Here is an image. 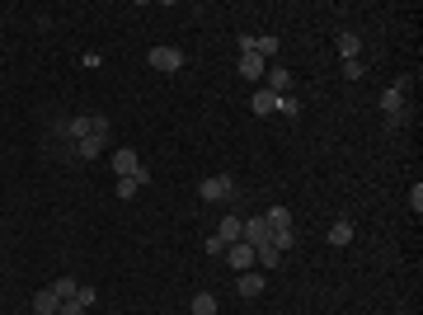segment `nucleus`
<instances>
[{
    "label": "nucleus",
    "mask_w": 423,
    "mask_h": 315,
    "mask_svg": "<svg viewBox=\"0 0 423 315\" xmlns=\"http://www.w3.org/2000/svg\"><path fill=\"white\" fill-rule=\"evenodd\" d=\"M109 146V118H90V137L76 142V160H99Z\"/></svg>",
    "instance_id": "obj_1"
},
{
    "label": "nucleus",
    "mask_w": 423,
    "mask_h": 315,
    "mask_svg": "<svg viewBox=\"0 0 423 315\" xmlns=\"http://www.w3.org/2000/svg\"><path fill=\"white\" fill-rule=\"evenodd\" d=\"M231 193H235V179L231 174H217V179H203L198 198H203V203H221V198H231Z\"/></svg>",
    "instance_id": "obj_2"
},
{
    "label": "nucleus",
    "mask_w": 423,
    "mask_h": 315,
    "mask_svg": "<svg viewBox=\"0 0 423 315\" xmlns=\"http://www.w3.org/2000/svg\"><path fill=\"white\" fill-rule=\"evenodd\" d=\"M146 62H151V71H165V76H170V71L184 66V52L179 48H151L146 52Z\"/></svg>",
    "instance_id": "obj_3"
},
{
    "label": "nucleus",
    "mask_w": 423,
    "mask_h": 315,
    "mask_svg": "<svg viewBox=\"0 0 423 315\" xmlns=\"http://www.w3.org/2000/svg\"><path fill=\"white\" fill-rule=\"evenodd\" d=\"M240 240L254 245V250H259V245H273V226H268L264 217H250V221H245V231H240Z\"/></svg>",
    "instance_id": "obj_4"
},
{
    "label": "nucleus",
    "mask_w": 423,
    "mask_h": 315,
    "mask_svg": "<svg viewBox=\"0 0 423 315\" xmlns=\"http://www.w3.org/2000/svg\"><path fill=\"white\" fill-rule=\"evenodd\" d=\"M141 170H146V165L137 160V151H127V146L123 151H113V174H118V179H137Z\"/></svg>",
    "instance_id": "obj_5"
},
{
    "label": "nucleus",
    "mask_w": 423,
    "mask_h": 315,
    "mask_svg": "<svg viewBox=\"0 0 423 315\" xmlns=\"http://www.w3.org/2000/svg\"><path fill=\"white\" fill-rule=\"evenodd\" d=\"M226 259H231V268H235V273H245V268H254V245L235 240V245H226Z\"/></svg>",
    "instance_id": "obj_6"
},
{
    "label": "nucleus",
    "mask_w": 423,
    "mask_h": 315,
    "mask_svg": "<svg viewBox=\"0 0 423 315\" xmlns=\"http://www.w3.org/2000/svg\"><path fill=\"white\" fill-rule=\"evenodd\" d=\"M405 90H409V76H400V80L391 85V90H381V109H386V113L405 109Z\"/></svg>",
    "instance_id": "obj_7"
},
{
    "label": "nucleus",
    "mask_w": 423,
    "mask_h": 315,
    "mask_svg": "<svg viewBox=\"0 0 423 315\" xmlns=\"http://www.w3.org/2000/svg\"><path fill=\"white\" fill-rule=\"evenodd\" d=\"M278 99L282 95H273V90L264 85V90H254V95H250V109L259 113V118H268V113H278Z\"/></svg>",
    "instance_id": "obj_8"
},
{
    "label": "nucleus",
    "mask_w": 423,
    "mask_h": 315,
    "mask_svg": "<svg viewBox=\"0 0 423 315\" xmlns=\"http://www.w3.org/2000/svg\"><path fill=\"white\" fill-rule=\"evenodd\" d=\"M33 311H38V315H57V311H62V297H57L52 287H38V297H33Z\"/></svg>",
    "instance_id": "obj_9"
},
{
    "label": "nucleus",
    "mask_w": 423,
    "mask_h": 315,
    "mask_svg": "<svg viewBox=\"0 0 423 315\" xmlns=\"http://www.w3.org/2000/svg\"><path fill=\"white\" fill-rule=\"evenodd\" d=\"M264 283H268L264 273H254V268H245V273H240V283H235V287H240V297H259V292H264Z\"/></svg>",
    "instance_id": "obj_10"
},
{
    "label": "nucleus",
    "mask_w": 423,
    "mask_h": 315,
    "mask_svg": "<svg viewBox=\"0 0 423 315\" xmlns=\"http://www.w3.org/2000/svg\"><path fill=\"white\" fill-rule=\"evenodd\" d=\"M240 76L245 80H264V57H259V52H240Z\"/></svg>",
    "instance_id": "obj_11"
},
{
    "label": "nucleus",
    "mask_w": 423,
    "mask_h": 315,
    "mask_svg": "<svg viewBox=\"0 0 423 315\" xmlns=\"http://www.w3.org/2000/svg\"><path fill=\"white\" fill-rule=\"evenodd\" d=\"M268 90H273V95H292V71H287V66H273V71H268Z\"/></svg>",
    "instance_id": "obj_12"
},
{
    "label": "nucleus",
    "mask_w": 423,
    "mask_h": 315,
    "mask_svg": "<svg viewBox=\"0 0 423 315\" xmlns=\"http://www.w3.org/2000/svg\"><path fill=\"white\" fill-rule=\"evenodd\" d=\"M329 245H339V250H344V245H348V240H353V221H348V217H339V221H334V226H329Z\"/></svg>",
    "instance_id": "obj_13"
},
{
    "label": "nucleus",
    "mask_w": 423,
    "mask_h": 315,
    "mask_svg": "<svg viewBox=\"0 0 423 315\" xmlns=\"http://www.w3.org/2000/svg\"><path fill=\"white\" fill-rule=\"evenodd\" d=\"M358 52H362V38L358 33H339V57H344V62H358Z\"/></svg>",
    "instance_id": "obj_14"
},
{
    "label": "nucleus",
    "mask_w": 423,
    "mask_h": 315,
    "mask_svg": "<svg viewBox=\"0 0 423 315\" xmlns=\"http://www.w3.org/2000/svg\"><path fill=\"white\" fill-rule=\"evenodd\" d=\"M240 231H245V221H240V217H221V226H217V236L226 240V245H235V240H240Z\"/></svg>",
    "instance_id": "obj_15"
},
{
    "label": "nucleus",
    "mask_w": 423,
    "mask_h": 315,
    "mask_svg": "<svg viewBox=\"0 0 423 315\" xmlns=\"http://www.w3.org/2000/svg\"><path fill=\"white\" fill-rule=\"evenodd\" d=\"M264 221H268V226H273V231H278V226H292V207L273 203V207H268V212H264Z\"/></svg>",
    "instance_id": "obj_16"
},
{
    "label": "nucleus",
    "mask_w": 423,
    "mask_h": 315,
    "mask_svg": "<svg viewBox=\"0 0 423 315\" xmlns=\"http://www.w3.org/2000/svg\"><path fill=\"white\" fill-rule=\"evenodd\" d=\"M188 315H217V297H212V292H198L193 306H188Z\"/></svg>",
    "instance_id": "obj_17"
},
{
    "label": "nucleus",
    "mask_w": 423,
    "mask_h": 315,
    "mask_svg": "<svg viewBox=\"0 0 423 315\" xmlns=\"http://www.w3.org/2000/svg\"><path fill=\"white\" fill-rule=\"evenodd\" d=\"M76 278H52V292H57V297H62V301H76Z\"/></svg>",
    "instance_id": "obj_18"
},
{
    "label": "nucleus",
    "mask_w": 423,
    "mask_h": 315,
    "mask_svg": "<svg viewBox=\"0 0 423 315\" xmlns=\"http://www.w3.org/2000/svg\"><path fill=\"white\" fill-rule=\"evenodd\" d=\"M386 123H391V132H400V127H409V123H414V109H409V104H405V109L386 113Z\"/></svg>",
    "instance_id": "obj_19"
},
{
    "label": "nucleus",
    "mask_w": 423,
    "mask_h": 315,
    "mask_svg": "<svg viewBox=\"0 0 423 315\" xmlns=\"http://www.w3.org/2000/svg\"><path fill=\"white\" fill-rule=\"evenodd\" d=\"M287 245H297V231H292V226H278V231H273V250H287Z\"/></svg>",
    "instance_id": "obj_20"
},
{
    "label": "nucleus",
    "mask_w": 423,
    "mask_h": 315,
    "mask_svg": "<svg viewBox=\"0 0 423 315\" xmlns=\"http://www.w3.org/2000/svg\"><path fill=\"white\" fill-rule=\"evenodd\" d=\"M254 52H259V57H273V52H278V38H273V33H264V38H254Z\"/></svg>",
    "instance_id": "obj_21"
},
{
    "label": "nucleus",
    "mask_w": 423,
    "mask_h": 315,
    "mask_svg": "<svg viewBox=\"0 0 423 315\" xmlns=\"http://www.w3.org/2000/svg\"><path fill=\"white\" fill-rule=\"evenodd\" d=\"M94 301H99V292H94L90 283H80V287H76V306H85V311H90Z\"/></svg>",
    "instance_id": "obj_22"
},
{
    "label": "nucleus",
    "mask_w": 423,
    "mask_h": 315,
    "mask_svg": "<svg viewBox=\"0 0 423 315\" xmlns=\"http://www.w3.org/2000/svg\"><path fill=\"white\" fill-rule=\"evenodd\" d=\"M278 113H282V118H301V104H297L292 95H282V99H278Z\"/></svg>",
    "instance_id": "obj_23"
},
{
    "label": "nucleus",
    "mask_w": 423,
    "mask_h": 315,
    "mask_svg": "<svg viewBox=\"0 0 423 315\" xmlns=\"http://www.w3.org/2000/svg\"><path fill=\"white\" fill-rule=\"evenodd\" d=\"M137 189H141L137 179H118V189H113V193H118V198L127 203V198H137Z\"/></svg>",
    "instance_id": "obj_24"
},
{
    "label": "nucleus",
    "mask_w": 423,
    "mask_h": 315,
    "mask_svg": "<svg viewBox=\"0 0 423 315\" xmlns=\"http://www.w3.org/2000/svg\"><path fill=\"white\" fill-rule=\"evenodd\" d=\"M409 207H414V217L423 212V184H414V189H409Z\"/></svg>",
    "instance_id": "obj_25"
},
{
    "label": "nucleus",
    "mask_w": 423,
    "mask_h": 315,
    "mask_svg": "<svg viewBox=\"0 0 423 315\" xmlns=\"http://www.w3.org/2000/svg\"><path fill=\"white\" fill-rule=\"evenodd\" d=\"M344 76L348 80H362V76H367V66H362V62H344Z\"/></svg>",
    "instance_id": "obj_26"
},
{
    "label": "nucleus",
    "mask_w": 423,
    "mask_h": 315,
    "mask_svg": "<svg viewBox=\"0 0 423 315\" xmlns=\"http://www.w3.org/2000/svg\"><path fill=\"white\" fill-rule=\"evenodd\" d=\"M57 315H85V306H76V301H62V311Z\"/></svg>",
    "instance_id": "obj_27"
}]
</instances>
